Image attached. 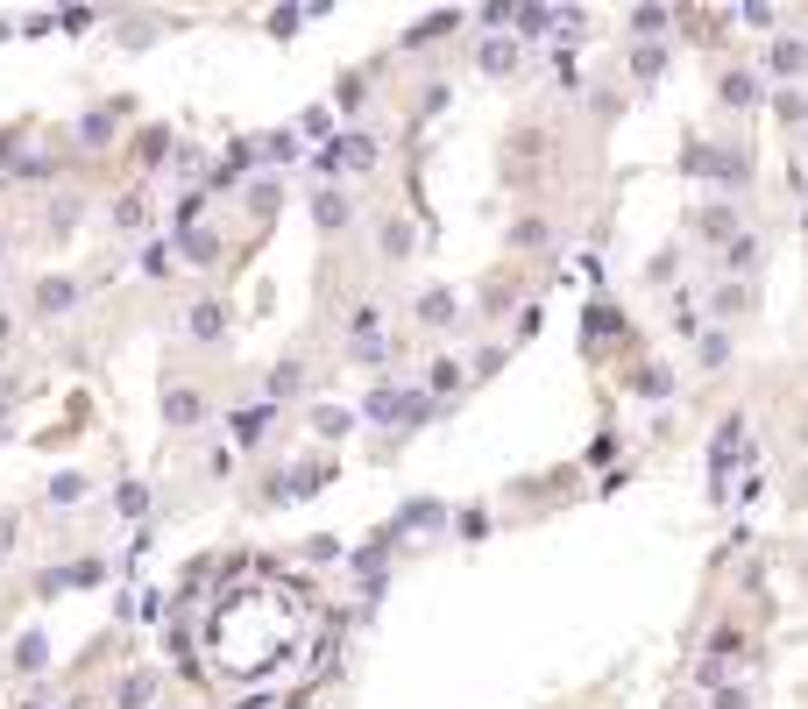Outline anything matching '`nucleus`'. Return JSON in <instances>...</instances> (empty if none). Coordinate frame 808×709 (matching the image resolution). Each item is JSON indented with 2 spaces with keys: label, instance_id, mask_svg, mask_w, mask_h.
I'll return each mask as SVG.
<instances>
[{
  "label": "nucleus",
  "instance_id": "obj_1",
  "mask_svg": "<svg viewBox=\"0 0 808 709\" xmlns=\"http://www.w3.org/2000/svg\"><path fill=\"white\" fill-rule=\"evenodd\" d=\"M213 660L227 674H277L298 639H305V617H298V596L291 589H241L213 610Z\"/></svg>",
  "mask_w": 808,
  "mask_h": 709
}]
</instances>
